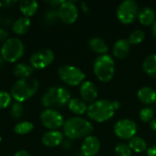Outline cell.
I'll list each match as a JSON object with an SVG mask.
<instances>
[{
  "label": "cell",
  "mask_w": 156,
  "mask_h": 156,
  "mask_svg": "<svg viewBox=\"0 0 156 156\" xmlns=\"http://www.w3.org/2000/svg\"><path fill=\"white\" fill-rule=\"evenodd\" d=\"M81 9H82V11L84 12V13H88L89 12V6H88V5H87V3L86 2H82L81 3Z\"/></svg>",
  "instance_id": "cell-38"
},
{
  "label": "cell",
  "mask_w": 156,
  "mask_h": 156,
  "mask_svg": "<svg viewBox=\"0 0 156 156\" xmlns=\"http://www.w3.org/2000/svg\"><path fill=\"white\" fill-rule=\"evenodd\" d=\"M10 114L13 118L18 119L22 116L23 114V106L20 102H14L11 105V110H10Z\"/></svg>",
  "instance_id": "cell-31"
},
{
  "label": "cell",
  "mask_w": 156,
  "mask_h": 156,
  "mask_svg": "<svg viewBox=\"0 0 156 156\" xmlns=\"http://www.w3.org/2000/svg\"><path fill=\"white\" fill-rule=\"evenodd\" d=\"M40 122L49 131L63 127L65 122L62 114L54 109H45L40 113Z\"/></svg>",
  "instance_id": "cell-10"
},
{
  "label": "cell",
  "mask_w": 156,
  "mask_h": 156,
  "mask_svg": "<svg viewBox=\"0 0 156 156\" xmlns=\"http://www.w3.org/2000/svg\"><path fill=\"white\" fill-rule=\"evenodd\" d=\"M112 106H113V108H114L115 111L120 109V107H121V102H120L119 101H112Z\"/></svg>",
  "instance_id": "cell-39"
},
{
  "label": "cell",
  "mask_w": 156,
  "mask_h": 156,
  "mask_svg": "<svg viewBox=\"0 0 156 156\" xmlns=\"http://www.w3.org/2000/svg\"><path fill=\"white\" fill-rule=\"evenodd\" d=\"M1 142H2V137H1V135H0V144H1Z\"/></svg>",
  "instance_id": "cell-42"
},
{
  "label": "cell",
  "mask_w": 156,
  "mask_h": 156,
  "mask_svg": "<svg viewBox=\"0 0 156 156\" xmlns=\"http://www.w3.org/2000/svg\"><path fill=\"white\" fill-rule=\"evenodd\" d=\"M55 54L49 48H40L32 53L29 58L30 66L35 69H43L48 67L54 60Z\"/></svg>",
  "instance_id": "cell-9"
},
{
  "label": "cell",
  "mask_w": 156,
  "mask_h": 156,
  "mask_svg": "<svg viewBox=\"0 0 156 156\" xmlns=\"http://www.w3.org/2000/svg\"><path fill=\"white\" fill-rule=\"evenodd\" d=\"M115 110L112 102L108 100H98L88 106V117L96 122H105L114 115Z\"/></svg>",
  "instance_id": "cell-4"
},
{
  "label": "cell",
  "mask_w": 156,
  "mask_h": 156,
  "mask_svg": "<svg viewBox=\"0 0 156 156\" xmlns=\"http://www.w3.org/2000/svg\"><path fill=\"white\" fill-rule=\"evenodd\" d=\"M46 3H48V5H52V6H59L62 3L63 0H54V1H46Z\"/></svg>",
  "instance_id": "cell-36"
},
{
  "label": "cell",
  "mask_w": 156,
  "mask_h": 156,
  "mask_svg": "<svg viewBox=\"0 0 156 156\" xmlns=\"http://www.w3.org/2000/svg\"><path fill=\"white\" fill-rule=\"evenodd\" d=\"M130 149L132 150V152L134 153H144V152H147L148 150V145L147 143L145 142L144 139H143L142 137L139 136H134L133 138H132L131 140H129V144H128Z\"/></svg>",
  "instance_id": "cell-24"
},
{
  "label": "cell",
  "mask_w": 156,
  "mask_h": 156,
  "mask_svg": "<svg viewBox=\"0 0 156 156\" xmlns=\"http://www.w3.org/2000/svg\"><path fill=\"white\" fill-rule=\"evenodd\" d=\"M59 79L67 85L75 87L81 85L85 80V73L73 65H63L58 70Z\"/></svg>",
  "instance_id": "cell-7"
},
{
  "label": "cell",
  "mask_w": 156,
  "mask_h": 156,
  "mask_svg": "<svg viewBox=\"0 0 156 156\" xmlns=\"http://www.w3.org/2000/svg\"><path fill=\"white\" fill-rule=\"evenodd\" d=\"M93 72L100 81H111L115 73V63L112 56L108 54L99 56L93 63Z\"/></svg>",
  "instance_id": "cell-5"
},
{
  "label": "cell",
  "mask_w": 156,
  "mask_h": 156,
  "mask_svg": "<svg viewBox=\"0 0 156 156\" xmlns=\"http://www.w3.org/2000/svg\"><path fill=\"white\" fill-rule=\"evenodd\" d=\"M137 97L144 104H154L156 102V90L150 87H143L138 90Z\"/></svg>",
  "instance_id": "cell-18"
},
{
  "label": "cell",
  "mask_w": 156,
  "mask_h": 156,
  "mask_svg": "<svg viewBox=\"0 0 156 156\" xmlns=\"http://www.w3.org/2000/svg\"><path fill=\"white\" fill-rule=\"evenodd\" d=\"M93 129L92 123L88 120L81 117H71L64 122L63 134L70 140H77L91 135Z\"/></svg>",
  "instance_id": "cell-1"
},
{
  "label": "cell",
  "mask_w": 156,
  "mask_h": 156,
  "mask_svg": "<svg viewBox=\"0 0 156 156\" xmlns=\"http://www.w3.org/2000/svg\"><path fill=\"white\" fill-rule=\"evenodd\" d=\"M25 46L23 41L18 37H8L2 45L0 55L3 60L9 63L17 61L24 55Z\"/></svg>",
  "instance_id": "cell-6"
},
{
  "label": "cell",
  "mask_w": 156,
  "mask_h": 156,
  "mask_svg": "<svg viewBox=\"0 0 156 156\" xmlns=\"http://www.w3.org/2000/svg\"><path fill=\"white\" fill-rule=\"evenodd\" d=\"M150 128H151L153 131L156 132V118H154L153 121L150 122Z\"/></svg>",
  "instance_id": "cell-40"
},
{
  "label": "cell",
  "mask_w": 156,
  "mask_h": 156,
  "mask_svg": "<svg viewBox=\"0 0 156 156\" xmlns=\"http://www.w3.org/2000/svg\"><path fill=\"white\" fill-rule=\"evenodd\" d=\"M34 129V124L27 121L17 122L14 127V132L18 135H25L31 133Z\"/></svg>",
  "instance_id": "cell-26"
},
{
  "label": "cell",
  "mask_w": 156,
  "mask_h": 156,
  "mask_svg": "<svg viewBox=\"0 0 156 156\" xmlns=\"http://www.w3.org/2000/svg\"><path fill=\"white\" fill-rule=\"evenodd\" d=\"M38 8V3L35 0H23L19 2V9L26 17H30L36 14Z\"/></svg>",
  "instance_id": "cell-22"
},
{
  "label": "cell",
  "mask_w": 156,
  "mask_h": 156,
  "mask_svg": "<svg viewBox=\"0 0 156 156\" xmlns=\"http://www.w3.org/2000/svg\"><path fill=\"white\" fill-rule=\"evenodd\" d=\"M130 49H131V45L128 39L121 38L114 43L112 48V53L115 58L119 59H123L129 55Z\"/></svg>",
  "instance_id": "cell-16"
},
{
  "label": "cell",
  "mask_w": 156,
  "mask_h": 156,
  "mask_svg": "<svg viewBox=\"0 0 156 156\" xmlns=\"http://www.w3.org/2000/svg\"><path fill=\"white\" fill-rule=\"evenodd\" d=\"M145 37V34L142 29H136L133 31L128 37V41L130 45H139L144 41Z\"/></svg>",
  "instance_id": "cell-27"
},
{
  "label": "cell",
  "mask_w": 156,
  "mask_h": 156,
  "mask_svg": "<svg viewBox=\"0 0 156 156\" xmlns=\"http://www.w3.org/2000/svg\"><path fill=\"white\" fill-rule=\"evenodd\" d=\"M33 71L34 69L30 65L26 63H18L13 69V74L19 79L30 78L33 74Z\"/></svg>",
  "instance_id": "cell-23"
},
{
  "label": "cell",
  "mask_w": 156,
  "mask_h": 156,
  "mask_svg": "<svg viewBox=\"0 0 156 156\" xmlns=\"http://www.w3.org/2000/svg\"><path fill=\"white\" fill-rule=\"evenodd\" d=\"M137 18L140 24L147 27V26H151L154 24V22L156 21V14L154 11V9H152L151 7L145 6L139 10Z\"/></svg>",
  "instance_id": "cell-17"
},
{
  "label": "cell",
  "mask_w": 156,
  "mask_h": 156,
  "mask_svg": "<svg viewBox=\"0 0 156 156\" xmlns=\"http://www.w3.org/2000/svg\"><path fill=\"white\" fill-rule=\"evenodd\" d=\"M16 1H10V0H4V1H0V6L1 7H9L15 4H16Z\"/></svg>",
  "instance_id": "cell-32"
},
{
  "label": "cell",
  "mask_w": 156,
  "mask_h": 156,
  "mask_svg": "<svg viewBox=\"0 0 156 156\" xmlns=\"http://www.w3.org/2000/svg\"><path fill=\"white\" fill-rule=\"evenodd\" d=\"M39 83L35 78L18 79L11 87L10 94L17 102H23L30 99L38 90Z\"/></svg>",
  "instance_id": "cell-3"
},
{
  "label": "cell",
  "mask_w": 156,
  "mask_h": 156,
  "mask_svg": "<svg viewBox=\"0 0 156 156\" xmlns=\"http://www.w3.org/2000/svg\"><path fill=\"white\" fill-rule=\"evenodd\" d=\"M70 99L71 95L69 90L62 86H52L41 97V103L46 109L56 110L68 104Z\"/></svg>",
  "instance_id": "cell-2"
},
{
  "label": "cell",
  "mask_w": 156,
  "mask_h": 156,
  "mask_svg": "<svg viewBox=\"0 0 156 156\" xmlns=\"http://www.w3.org/2000/svg\"><path fill=\"white\" fill-rule=\"evenodd\" d=\"M46 17L49 20H52L56 17H58V12L56 11H48L47 14H46Z\"/></svg>",
  "instance_id": "cell-34"
},
{
  "label": "cell",
  "mask_w": 156,
  "mask_h": 156,
  "mask_svg": "<svg viewBox=\"0 0 156 156\" xmlns=\"http://www.w3.org/2000/svg\"><path fill=\"white\" fill-rule=\"evenodd\" d=\"M115 153L117 156H132V150L124 143H120L115 146Z\"/></svg>",
  "instance_id": "cell-30"
},
{
  "label": "cell",
  "mask_w": 156,
  "mask_h": 156,
  "mask_svg": "<svg viewBox=\"0 0 156 156\" xmlns=\"http://www.w3.org/2000/svg\"><path fill=\"white\" fill-rule=\"evenodd\" d=\"M7 36H8L7 31H5L4 28H0V42H3L4 43L8 38Z\"/></svg>",
  "instance_id": "cell-33"
},
{
  "label": "cell",
  "mask_w": 156,
  "mask_h": 156,
  "mask_svg": "<svg viewBox=\"0 0 156 156\" xmlns=\"http://www.w3.org/2000/svg\"><path fill=\"white\" fill-rule=\"evenodd\" d=\"M115 135L122 140H131L136 136L137 125L130 119H122L118 121L113 127Z\"/></svg>",
  "instance_id": "cell-11"
},
{
  "label": "cell",
  "mask_w": 156,
  "mask_h": 156,
  "mask_svg": "<svg viewBox=\"0 0 156 156\" xmlns=\"http://www.w3.org/2000/svg\"><path fill=\"white\" fill-rule=\"evenodd\" d=\"M140 119L144 122H151L154 118V111L151 107H144L140 111Z\"/></svg>",
  "instance_id": "cell-28"
},
{
  "label": "cell",
  "mask_w": 156,
  "mask_h": 156,
  "mask_svg": "<svg viewBox=\"0 0 156 156\" xmlns=\"http://www.w3.org/2000/svg\"><path fill=\"white\" fill-rule=\"evenodd\" d=\"M152 31H153V35H154V37L156 38V21L154 22V24L153 25V29H152Z\"/></svg>",
  "instance_id": "cell-41"
},
{
  "label": "cell",
  "mask_w": 156,
  "mask_h": 156,
  "mask_svg": "<svg viewBox=\"0 0 156 156\" xmlns=\"http://www.w3.org/2000/svg\"><path fill=\"white\" fill-rule=\"evenodd\" d=\"M144 71L152 78L156 79V54L148 56L143 62Z\"/></svg>",
  "instance_id": "cell-25"
},
{
  "label": "cell",
  "mask_w": 156,
  "mask_h": 156,
  "mask_svg": "<svg viewBox=\"0 0 156 156\" xmlns=\"http://www.w3.org/2000/svg\"><path fill=\"white\" fill-rule=\"evenodd\" d=\"M63 140H64V134L58 130L48 131L43 134L41 138L42 144L46 147H50V148L58 146L59 144H61Z\"/></svg>",
  "instance_id": "cell-15"
},
{
  "label": "cell",
  "mask_w": 156,
  "mask_h": 156,
  "mask_svg": "<svg viewBox=\"0 0 156 156\" xmlns=\"http://www.w3.org/2000/svg\"><path fill=\"white\" fill-rule=\"evenodd\" d=\"M80 94L85 102H94L98 98V90L94 83L90 80H85L80 87Z\"/></svg>",
  "instance_id": "cell-14"
},
{
  "label": "cell",
  "mask_w": 156,
  "mask_h": 156,
  "mask_svg": "<svg viewBox=\"0 0 156 156\" xmlns=\"http://www.w3.org/2000/svg\"><path fill=\"white\" fill-rule=\"evenodd\" d=\"M14 156H31L30 155V154L27 152V151H26V150H19V151H17Z\"/></svg>",
  "instance_id": "cell-37"
},
{
  "label": "cell",
  "mask_w": 156,
  "mask_h": 156,
  "mask_svg": "<svg viewBox=\"0 0 156 156\" xmlns=\"http://www.w3.org/2000/svg\"><path fill=\"white\" fill-rule=\"evenodd\" d=\"M138 3L133 0H125L119 5L116 11V16L121 23L124 25H129L134 22V20L138 16Z\"/></svg>",
  "instance_id": "cell-8"
},
{
  "label": "cell",
  "mask_w": 156,
  "mask_h": 156,
  "mask_svg": "<svg viewBox=\"0 0 156 156\" xmlns=\"http://www.w3.org/2000/svg\"><path fill=\"white\" fill-rule=\"evenodd\" d=\"M89 47L94 53L100 54V56L105 55L109 51V47L106 42L99 37L90 38L89 40Z\"/></svg>",
  "instance_id": "cell-19"
},
{
  "label": "cell",
  "mask_w": 156,
  "mask_h": 156,
  "mask_svg": "<svg viewBox=\"0 0 156 156\" xmlns=\"http://www.w3.org/2000/svg\"><path fill=\"white\" fill-rule=\"evenodd\" d=\"M147 156H156V145H153L147 150Z\"/></svg>",
  "instance_id": "cell-35"
},
{
  "label": "cell",
  "mask_w": 156,
  "mask_h": 156,
  "mask_svg": "<svg viewBox=\"0 0 156 156\" xmlns=\"http://www.w3.org/2000/svg\"><path fill=\"white\" fill-rule=\"evenodd\" d=\"M30 26H31L30 18L26 16H21L14 21L12 28L16 35H23L29 30Z\"/></svg>",
  "instance_id": "cell-21"
},
{
  "label": "cell",
  "mask_w": 156,
  "mask_h": 156,
  "mask_svg": "<svg viewBox=\"0 0 156 156\" xmlns=\"http://www.w3.org/2000/svg\"><path fill=\"white\" fill-rule=\"evenodd\" d=\"M0 156H1V155H0Z\"/></svg>",
  "instance_id": "cell-43"
},
{
  "label": "cell",
  "mask_w": 156,
  "mask_h": 156,
  "mask_svg": "<svg viewBox=\"0 0 156 156\" xmlns=\"http://www.w3.org/2000/svg\"><path fill=\"white\" fill-rule=\"evenodd\" d=\"M100 150H101V143L96 136L90 135L84 138L80 146L81 155L96 156L100 152Z\"/></svg>",
  "instance_id": "cell-13"
},
{
  "label": "cell",
  "mask_w": 156,
  "mask_h": 156,
  "mask_svg": "<svg viewBox=\"0 0 156 156\" xmlns=\"http://www.w3.org/2000/svg\"><path fill=\"white\" fill-rule=\"evenodd\" d=\"M12 96L5 90H0V110L7 108L12 102Z\"/></svg>",
  "instance_id": "cell-29"
},
{
  "label": "cell",
  "mask_w": 156,
  "mask_h": 156,
  "mask_svg": "<svg viewBox=\"0 0 156 156\" xmlns=\"http://www.w3.org/2000/svg\"><path fill=\"white\" fill-rule=\"evenodd\" d=\"M58 15L62 22L68 25H71L78 19V7L72 1H63V3L58 6Z\"/></svg>",
  "instance_id": "cell-12"
},
{
  "label": "cell",
  "mask_w": 156,
  "mask_h": 156,
  "mask_svg": "<svg viewBox=\"0 0 156 156\" xmlns=\"http://www.w3.org/2000/svg\"><path fill=\"white\" fill-rule=\"evenodd\" d=\"M68 107L69 111L76 114V115H82L85 112H87L88 105L87 102H85L82 99L80 98H72L68 103Z\"/></svg>",
  "instance_id": "cell-20"
}]
</instances>
